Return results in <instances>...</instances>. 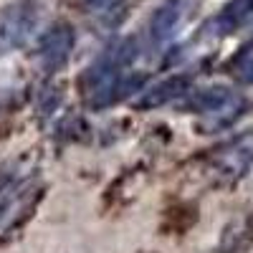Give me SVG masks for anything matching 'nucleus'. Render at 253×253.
<instances>
[{
	"label": "nucleus",
	"instance_id": "obj_3",
	"mask_svg": "<svg viewBox=\"0 0 253 253\" xmlns=\"http://www.w3.org/2000/svg\"><path fill=\"white\" fill-rule=\"evenodd\" d=\"M187 109L195 112L205 129H228L251 109L248 96L230 86H208L187 91Z\"/></svg>",
	"mask_w": 253,
	"mask_h": 253
},
{
	"label": "nucleus",
	"instance_id": "obj_4",
	"mask_svg": "<svg viewBox=\"0 0 253 253\" xmlns=\"http://www.w3.org/2000/svg\"><path fill=\"white\" fill-rule=\"evenodd\" d=\"M208 175L218 185H236L253 167V132H243L215 147L205 160Z\"/></svg>",
	"mask_w": 253,
	"mask_h": 253
},
{
	"label": "nucleus",
	"instance_id": "obj_8",
	"mask_svg": "<svg viewBox=\"0 0 253 253\" xmlns=\"http://www.w3.org/2000/svg\"><path fill=\"white\" fill-rule=\"evenodd\" d=\"M190 91V76H170L160 84H155L152 89L142 91L137 107L139 109H155V107H165L180 96H187Z\"/></svg>",
	"mask_w": 253,
	"mask_h": 253
},
{
	"label": "nucleus",
	"instance_id": "obj_1",
	"mask_svg": "<svg viewBox=\"0 0 253 253\" xmlns=\"http://www.w3.org/2000/svg\"><path fill=\"white\" fill-rule=\"evenodd\" d=\"M139 56V48L132 38L109 46L81 76V96L91 109H104L109 104L137 91L144 76L132 71V63Z\"/></svg>",
	"mask_w": 253,
	"mask_h": 253
},
{
	"label": "nucleus",
	"instance_id": "obj_2",
	"mask_svg": "<svg viewBox=\"0 0 253 253\" xmlns=\"http://www.w3.org/2000/svg\"><path fill=\"white\" fill-rule=\"evenodd\" d=\"M43 198V180L36 167H13L0 175V243L28 223Z\"/></svg>",
	"mask_w": 253,
	"mask_h": 253
},
{
	"label": "nucleus",
	"instance_id": "obj_9",
	"mask_svg": "<svg viewBox=\"0 0 253 253\" xmlns=\"http://www.w3.org/2000/svg\"><path fill=\"white\" fill-rule=\"evenodd\" d=\"M251 15H253V0H230V3L213 18L210 28H213L215 36H228V33L238 31Z\"/></svg>",
	"mask_w": 253,
	"mask_h": 253
},
{
	"label": "nucleus",
	"instance_id": "obj_7",
	"mask_svg": "<svg viewBox=\"0 0 253 253\" xmlns=\"http://www.w3.org/2000/svg\"><path fill=\"white\" fill-rule=\"evenodd\" d=\"M76 33L69 23H56L51 26L38 41L36 48V63L43 74H56L66 66V61L74 51Z\"/></svg>",
	"mask_w": 253,
	"mask_h": 253
},
{
	"label": "nucleus",
	"instance_id": "obj_11",
	"mask_svg": "<svg viewBox=\"0 0 253 253\" xmlns=\"http://www.w3.org/2000/svg\"><path fill=\"white\" fill-rule=\"evenodd\" d=\"M20 84H10V81H0V114H5L8 109H13L20 101Z\"/></svg>",
	"mask_w": 253,
	"mask_h": 253
},
{
	"label": "nucleus",
	"instance_id": "obj_10",
	"mask_svg": "<svg viewBox=\"0 0 253 253\" xmlns=\"http://www.w3.org/2000/svg\"><path fill=\"white\" fill-rule=\"evenodd\" d=\"M253 243V215H243L223 230L220 253H241Z\"/></svg>",
	"mask_w": 253,
	"mask_h": 253
},
{
	"label": "nucleus",
	"instance_id": "obj_5",
	"mask_svg": "<svg viewBox=\"0 0 253 253\" xmlns=\"http://www.w3.org/2000/svg\"><path fill=\"white\" fill-rule=\"evenodd\" d=\"M41 5L36 0H13L0 10V58L26 46L38 28Z\"/></svg>",
	"mask_w": 253,
	"mask_h": 253
},
{
	"label": "nucleus",
	"instance_id": "obj_13",
	"mask_svg": "<svg viewBox=\"0 0 253 253\" xmlns=\"http://www.w3.org/2000/svg\"><path fill=\"white\" fill-rule=\"evenodd\" d=\"M86 5H91V8H101V5H107L109 0H84Z\"/></svg>",
	"mask_w": 253,
	"mask_h": 253
},
{
	"label": "nucleus",
	"instance_id": "obj_6",
	"mask_svg": "<svg viewBox=\"0 0 253 253\" xmlns=\"http://www.w3.org/2000/svg\"><path fill=\"white\" fill-rule=\"evenodd\" d=\"M200 0H165L150 18V38L157 46H167L198 15Z\"/></svg>",
	"mask_w": 253,
	"mask_h": 253
},
{
	"label": "nucleus",
	"instance_id": "obj_12",
	"mask_svg": "<svg viewBox=\"0 0 253 253\" xmlns=\"http://www.w3.org/2000/svg\"><path fill=\"white\" fill-rule=\"evenodd\" d=\"M238 76L246 81V84H253V56L251 58H246L243 63H241V69H238Z\"/></svg>",
	"mask_w": 253,
	"mask_h": 253
}]
</instances>
